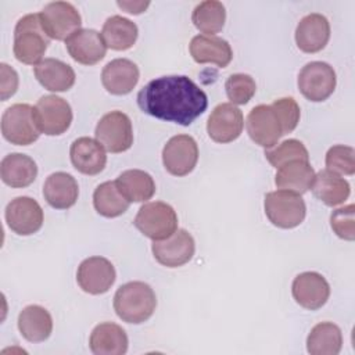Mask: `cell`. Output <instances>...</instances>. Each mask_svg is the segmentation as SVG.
<instances>
[{
	"label": "cell",
	"mask_w": 355,
	"mask_h": 355,
	"mask_svg": "<svg viewBox=\"0 0 355 355\" xmlns=\"http://www.w3.org/2000/svg\"><path fill=\"white\" fill-rule=\"evenodd\" d=\"M137 105L147 115L189 126L207 110L208 97L189 76L168 75L140 89Z\"/></svg>",
	"instance_id": "cell-1"
},
{
	"label": "cell",
	"mask_w": 355,
	"mask_h": 355,
	"mask_svg": "<svg viewBox=\"0 0 355 355\" xmlns=\"http://www.w3.org/2000/svg\"><path fill=\"white\" fill-rule=\"evenodd\" d=\"M157 306L154 290L144 282L122 284L114 295V311L126 323L139 324L148 320Z\"/></svg>",
	"instance_id": "cell-2"
},
{
	"label": "cell",
	"mask_w": 355,
	"mask_h": 355,
	"mask_svg": "<svg viewBox=\"0 0 355 355\" xmlns=\"http://www.w3.org/2000/svg\"><path fill=\"white\" fill-rule=\"evenodd\" d=\"M50 37L46 33L39 12L26 14L18 19L14 29L12 51L15 58L26 65H36L42 61Z\"/></svg>",
	"instance_id": "cell-3"
},
{
	"label": "cell",
	"mask_w": 355,
	"mask_h": 355,
	"mask_svg": "<svg viewBox=\"0 0 355 355\" xmlns=\"http://www.w3.org/2000/svg\"><path fill=\"white\" fill-rule=\"evenodd\" d=\"M133 223L141 234L157 241L168 239L178 230V215L169 204L153 201L140 207Z\"/></svg>",
	"instance_id": "cell-4"
},
{
	"label": "cell",
	"mask_w": 355,
	"mask_h": 355,
	"mask_svg": "<svg viewBox=\"0 0 355 355\" xmlns=\"http://www.w3.org/2000/svg\"><path fill=\"white\" fill-rule=\"evenodd\" d=\"M265 214L272 225L280 229H293L302 223L306 214L301 194L288 190H276L265 196Z\"/></svg>",
	"instance_id": "cell-5"
},
{
	"label": "cell",
	"mask_w": 355,
	"mask_h": 355,
	"mask_svg": "<svg viewBox=\"0 0 355 355\" xmlns=\"http://www.w3.org/2000/svg\"><path fill=\"white\" fill-rule=\"evenodd\" d=\"M3 137L15 146H29L35 143L40 130L35 122L33 107L17 103L8 107L1 115Z\"/></svg>",
	"instance_id": "cell-6"
},
{
	"label": "cell",
	"mask_w": 355,
	"mask_h": 355,
	"mask_svg": "<svg viewBox=\"0 0 355 355\" xmlns=\"http://www.w3.org/2000/svg\"><path fill=\"white\" fill-rule=\"evenodd\" d=\"M96 140L110 153L118 154L129 150L133 144L130 118L122 111L105 114L96 126Z\"/></svg>",
	"instance_id": "cell-7"
},
{
	"label": "cell",
	"mask_w": 355,
	"mask_h": 355,
	"mask_svg": "<svg viewBox=\"0 0 355 355\" xmlns=\"http://www.w3.org/2000/svg\"><path fill=\"white\" fill-rule=\"evenodd\" d=\"M33 116L40 133L58 136L71 126L72 110L67 100L49 94L37 100L33 107Z\"/></svg>",
	"instance_id": "cell-8"
},
{
	"label": "cell",
	"mask_w": 355,
	"mask_h": 355,
	"mask_svg": "<svg viewBox=\"0 0 355 355\" xmlns=\"http://www.w3.org/2000/svg\"><path fill=\"white\" fill-rule=\"evenodd\" d=\"M337 78L333 67L323 61H312L302 67L298 73L301 94L313 103L324 101L336 89Z\"/></svg>",
	"instance_id": "cell-9"
},
{
	"label": "cell",
	"mask_w": 355,
	"mask_h": 355,
	"mask_svg": "<svg viewBox=\"0 0 355 355\" xmlns=\"http://www.w3.org/2000/svg\"><path fill=\"white\" fill-rule=\"evenodd\" d=\"M39 15L46 33L55 40H67L82 25L79 11L68 1H51L43 7Z\"/></svg>",
	"instance_id": "cell-10"
},
{
	"label": "cell",
	"mask_w": 355,
	"mask_h": 355,
	"mask_svg": "<svg viewBox=\"0 0 355 355\" xmlns=\"http://www.w3.org/2000/svg\"><path fill=\"white\" fill-rule=\"evenodd\" d=\"M198 161V146L189 135H176L171 137L162 150V162L165 169L173 176L189 175Z\"/></svg>",
	"instance_id": "cell-11"
},
{
	"label": "cell",
	"mask_w": 355,
	"mask_h": 355,
	"mask_svg": "<svg viewBox=\"0 0 355 355\" xmlns=\"http://www.w3.org/2000/svg\"><path fill=\"white\" fill-rule=\"evenodd\" d=\"M247 133L251 140L263 147L272 148L283 136L280 121L272 105L259 104L254 107L245 119Z\"/></svg>",
	"instance_id": "cell-12"
},
{
	"label": "cell",
	"mask_w": 355,
	"mask_h": 355,
	"mask_svg": "<svg viewBox=\"0 0 355 355\" xmlns=\"http://www.w3.org/2000/svg\"><path fill=\"white\" fill-rule=\"evenodd\" d=\"M151 251L158 263L166 268H179L193 258L196 243L187 230L178 229L168 239L154 241Z\"/></svg>",
	"instance_id": "cell-13"
},
{
	"label": "cell",
	"mask_w": 355,
	"mask_h": 355,
	"mask_svg": "<svg viewBox=\"0 0 355 355\" xmlns=\"http://www.w3.org/2000/svg\"><path fill=\"white\" fill-rule=\"evenodd\" d=\"M115 276V268L107 258L89 257L78 266L76 282L85 293L98 295L111 288Z\"/></svg>",
	"instance_id": "cell-14"
},
{
	"label": "cell",
	"mask_w": 355,
	"mask_h": 355,
	"mask_svg": "<svg viewBox=\"0 0 355 355\" xmlns=\"http://www.w3.org/2000/svg\"><path fill=\"white\" fill-rule=\"evenodd\" d=\"M6 222L14 233L29 236L42 227L43 209L39 202L31 197H15L6 207Z\"/></svg>",
	"instance_id": "cell-15"
},
{
	"label": "cell",
	"mask_w": 355,
	"mask_h": 355,
	"mask_svg": "<svg viewBox=\"0 0 355 355\" xmlns=\"http://www.w3.org/2000/svg\"><path fill=\"white\" fill-rule=\"evenodd\" d=\"M244 126V118L240 108L232 103L218 104L207 122L208 136L216 143H230L236 140Z\"/></svg>",
	"instance_id": "cell-16"
},
{
	"label": "cell",
	"mask_w": 355,
	"mask_h": 355,
	"mask_svg": "<svg viewBox=\"0 0 355 355\" xmlns=\"http://www.w3.org/2000/svg\"><path fill=\"white\" fill-rule=\"evenodd\" d=\"M291 293L300 306L316 311L327 302L330 297V286L320 273L304 272L293 280Z\"/></svg>",
	"instance_id": "cell-17"
},
{
	"label": "cell",
	"mask_w": 355,
	"mask_h": 355,
	"mask_svg": "<svg viewBox=\"0 0 355 355\" xmlns=\"http://www.w3.org/2000/svg\"><path fill=\"white\" fill-rule=\"evenodd\" d=\"M69 55L79 64L94 65L105 57L107 46L94 29H79L65 40Z\"/></svg>",
	"instance_id": "cell-18"
},
{
	"label": "cell",
	"mask_w": 355,
	"mask_h": 355,
	"mask_svg": "<svg viewBox=\"0 0 355 355\" xmlns=\"http://www.w3.org/2000/svg\"><path fill=\"white\" fill-rule=\"evenodd\" d=\"M330 39V24L322 14L305 15L295 28V43L304 53H318L323 50Z\"/></svg>",
	"instance_id": "cell-19"
},
{
	"label": "cell",
	"mask_w": 355,
	"mask_h": 355,
	"mask_svg": "<svg viewBox=\"0 0 355 355\" xmlns=\"http://www.w3.org/2000/svg\"><path fill=\"white\" fill-rule=\"evenodd\" d=\"M139 68L128 58H115L110 61L101 72L104 89L115 96H123L133 90L139 82Z\"/></svg>",
	"instance_id": "cell-20"
},
{
	"label": "cell",
	"mask_w": 355,
	"mask_h": 355,
	"mask_svg": "<svg viewBox=\"0 0 355 355\" xmlns=\"http://www.w3.org/2000/svg\"><path fill=\"white\" fill-rule=\"evenodd\" d=\"M69 155L73 168L83 175H97L107 164L105 148L97 140L86 136L76 139L71 144Z\"/></svg>",
	"instance_id": "cell-21"
},
{
	"label": "cell",
	"mask_w": 355,
	"mask_h": 355,
	"mask_svg": "<svg viewBox=\"0 0 355 355\" xmlns=\"http://www.w3.org/2000/svg\"><path fill=\"white\" fill-rule=\"evenodd\" d=\"M190 54L198 64H215L225 68L233 58L230 44L218 36L197 35L190 42Z\"/></svg>",
	"instance_id": "cell-22"
},
{
	"label": "cell",
	"mask_w": 355,
	"mask_h": 355,
	"mask_svg": "<svg viewBox=\"0 0 355 355\" xmlns=\"http://www.w3.org/2000/svg\"><path fill=\"white\" fill-rule=\"evenodd\" d=\"M43 196L50 207L55 209H68L78 200L79 186L72 175L67 172H54L47 176L43 184Z\"/></svg>",
	"instance_id": "cell-23"
},
{
	"label": "cell",
	"mask_w": 355,
	"mask_h": 355,
	"mask_svg": "<svg viewBox=\"0 0 355 355\" xmlns=\"http://www.w3.org/2000/svg\"><path fill=\"white\" fill-rule=\"evenodd\" d=\"M37 82L50 92H67L75 83V71L57 58H44L33 68Z\"/></svg>",
	"instance_id": "cell-24"
},
{
	"label": "cell",
	"mask_w": 355,
	"mask_h": 355,
	"mask_svg": "<svg viewBox=\"0 0 355 355\" xmlns=\"http://www.w3.org/2000/svg\"><path fill=\"white\" fill-rule=\"evenodd\" d=\"M89 347L94 355H122L128 351V336L119 324L104 322L93 329Z\"/></svg>",
	"instance_id": "cell-25"
},
{
	"label": "cell",
	"mask_w": 355,
	"mask_h": 355,
	"mask_svg": "<svg viewBox=\"0 0 355 355\" xmlns=\"http://www.w3.org/2000/svg\"><path fill=\"white\" fill-rule=\"evenodd\" d=\"M1 180L14 189H22L33 183L37 176L36 162L25 154L11 153L0 162Z\"/></svg>",
	"instance_id": "cell-26"
},
{
	"label": "cell",
	"mask_w": 355,
	"mask_h": 355,
	"mask_svg": "<svg viewBox=\"0 0 355 355\" xmlns=\"http://www.w3.org/2000/svg\"><path fill=\"white\" fill-rule=\"evenodd\" d=\"M18 330L31 343L47 340L53 331L50 312L40 305H28L18 315Z\"/></svg>",
	"instance_id": "cell-27"
},
{
	"label": "cell",
	"mask_w": 355,
	"mask_h": 355,
	"mask_svg": "<svg viewBox=\"0 0 355 355\" xmlns=\"http://www.w3.org/2000/svg\"><path fill=\"white\" fill-rule=\"evenodd\" d=\"M315 171L309 161H290L280 168L275 176V184L280 190H288L297 194L306 193L313 183Z\"/></svg>",
	"instance_id": "cell-28"
},
{
	"label": "cell",
	"mask_w": 355,
	"mask_h": 355,
	"mask_svg": "<svg viewBox=\"0 0 355 355\" xmlns=\"http://www.w3.org/2000/svg\"><path fill=\"white\" fill-rule=\"evenodd\" d=\"M311 189L313 196L329 207H337L343 204L351 193L349 183L329 169H322L315 173Z\"/></svg>",
	"instance_id": "cell-29"
},
{
	"label": "cell",
	"mask_w": 355,
	"mask_h": 355,
	"mask_svg": "<svg viewBox=\"0 0 355 355\" xmlns=\"http://www.w3.org/2000/svg\"><path fill=\"white\" fill-rule=\"evenodd\" d=\"M137 33L139 31L136 24L121 15L108 17L101 31V36L105 46L116 51L130 49L136 43Z\"/></svg>",
	"instance_id": "cell-30"
},
{
	"label": "cell",
	"mask_w": 355,
	"mask_h": 355,
	"mask_svg": "<svg viewBox=\"0 0 355 355\" xmlns=\"http://www.w3.org/2000/svg\"><path fill=\"white\" fill-rule=\"evenodd\" d=\"M116 186L129 202H144L155 193V183L150 173L141 169H128L116 178Z\"/></svg>",
	"instance_id": "cell-31"
},
{
	"label": "cell",
	"mask_w": 355,
	"mask_h": 355,
	"mask_svg": "<svg viewBox=\"0 0 355 355\" xmlns=\"http://www.w3.org/2000/svg\"><path fill=\"white\" fill-rule=\"evenodd\" d=\"M341 347V330L331 322L315 324L306 337V351L311 355H337Z\"/></svg>",
	"instance_id": "cell-32"
},
{
	"label": "cell",
	"mask_w": 355,
	"mask_h": 355,
	"mask_svg": "<svg viewBox=\"0 0 355 355\" xmlns=\"http://www.w3.org/2000/svg\"><path fill=\"white\" fill-rule=\"evenodd\" d=\"M129 201L119 191L116 182L110 180L97 186L93 193V205L96 211L105 218H116L128 211Z\"/></svg>",
	"instance_id": "cell-33"
},
{
	"label": "cell",
	"mask_w": 355,
	"mask_h": 355,
	"mask_svg": "<svg viewBox=\"0 0 355 355\" xmlns=\"http://www.w3.org/2000/svg\"><path fill=\"white\" fill-rule=\"evenodd\" d=\"M226 19L225 6L216 0H205L197 4L191 14V21L194 26L208 35L214 36L220 32Z\"/></svg>",
	"instance_id": "cell-34"
},
{
	"label": "cell",
	"mask_w": 355,
	"mask_h": 355,
	"mask_svg": "<svg viewBox=\"0 0 355 355\" xmlns=\"http://www.w3.org/2000/svg\"><path fill=\"white\" fill-rule=\"evenodd\" d=\"M265 157L273 168H280L282 165L290 161H309V154L302 141L297 139H288L282 141L277 147L268 148L265 151Z\"/></svg>",
	"instance_id": "cell-35"
},
{
	"label": "cell",
	"mask_w": 355,
	"mask_h": 355,
	"mask_svg": "<svg viewBox=\"0 0 355 355\" xmlns=\"http://www.w3.org/2000/svg\"><path fill=\"white\" fill-rule=\"evenodd\" d=\"M227 98L232 104H247L257 92V85L252 76L247 73H233L225 83Z\"/></svg>",
	"instance_id": "cell-36"
},
{
	"label": "cell",
	"mask_w": 355,
	"mask_h": 355,
	"mask_svg": "<svg viewBox=\"0 0 355 355\" xmlns=\"http://www.w3.org/2000/svg\"><path fill=\"white\" fill-rule=\"evenodd\" d=\"M326 169L337 175H354L355 173V151L349 146L337 144L329 148L326 154Z\"/></svg>",
	"instance_id": "cell-37"
},
{
	"label": "cell",
	"mask_w": 355,
	"mask_h": 355,
	"mask_svg": "<svg viewBox=\"0 0 355 355\" xmlns=\"http://www.w3.org/2000/svg\"><path fill=\"white\" fill-rule=\"evenodd\" d=\"M330 226L340 239L352 241L355 239V205L349 204L333 211L330 215Z\"/></svg>",
	"instance_id": "cell-38"
},
{
	"label": "cell",
	"mask_w": 355,
	"mask_h": 355,
	"mask_svg": "<svg viewBox=\"0 0 355 355\" xmlns=\"http://www.w3.org/2000/svg\"><path fill=\"white\" fill-rule=\"evenodd\" d=\"M283 130V136L291 133L300 122V105L293 97H282L275 100L272 104Z\"/></svg>",
	"instance_id": "cell-39"
},
{
	"label": "cell",
	"mask_w": 355,
	"mask_h": 355,
	"mask_svg": "<svg viewBox=\"0 0 355 355\" xmlns=\"http://www.w3.org/2000/svg\"><path fill=\"white\" fill-rule=\"evenodd\" d=\"M0 98L6 101L18 89V73L6 62L0 64Z\"/></svg>",
	"instance_id": "cell-40"
},
{
	"label": "cell",
	"mask_w": 355,
	"mask_h": 355,
	"mask_svg": "<svg viewBox=\"0 0 355 355\" xmlns=\"http://www.w3.org/2000/svg\"><path fill=\"white\" fill-rule=\"evenodd\" d=\"M116 4L129 14H141L150 6V1H116Z\"/></svg>",
	"instance_id": "cell-41"
}]
</instances>
